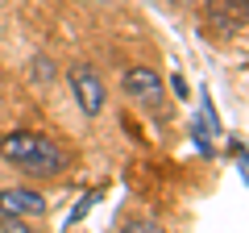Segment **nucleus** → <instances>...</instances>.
I'll return each mask as SVG.
<instances>
[{
	"instance_id": "nucleus-1",
	"label": "nucleus",
	"mask_w": 249,
	"mask_h": 233,
	"mask_svg": "<svg viewBox=\"0 0 249 233\" xmlns=\"http://www.w3.org/2000/svg\"><path fill=\"white\" fill-rule=\"evenodd\" d=\"M0 158L13 162L17 171L34 175V179H50V175H62L67 167V154H62L58 142H50L46 134H34V129H17L0 142Z\"/></svg>"
},
{
	"instance_id": "nucleus-2",
	"label": "nucleus",
	"mask_w": 249,
	"mask_h": 233,
	"mask_svg": "<svg viewBox=\"0 0 249 233\" xmlns=\"http://www.w3.org/2000/svg\"><path fill=\"white\" fill-rule=\"evenodd\" d=\"M67 79H71L75 100H79V108H83L88 116H100V113H104V83H100V75L91 71L88 63H75L71 71H67Z\"/></svg>"
},
{
	"instance_id": "nucleus-3",
	"label": "nucleus",
	"mask_w": 249,
	"mask_h": 233,
	"mask_svg": "<svg viewBox=\"0 0 249 233\" xmlns=\"http://www.w3.org/2000/svg\"><path fill=\"white\" fill-rule=\"evenodd\" d=\"M121 88L129 92L133 100H142V104H158V100L166 96L162 75L150 71V67H133V71H124V75H121Z\"/></svg>"
},
{
	"instance_id": "nucleus-4",
	"label": "nucleus",
	"mask_w": 249,
	"mask_h": 233,
	"mask_svg": "<svg viewBox=\"0 0 249 233\" xmlns=\"http://www.w3.org/2000/svg\"><path fill=\"white\" fill-rule=\"evenodd\" d=\"M46 200L34 188H4L0 192V216H42Z\"/></svg>"
},
{
	"instance_id": "nucleus-5",
	"label": "nucleus",
	"mask_w": 249,
	"mask_h": 233,
	"mask_svg": "<svg viewBox=\"0 0 249 233\" xmlns=\"http://www.w3.org/2000/svg\"><path fill=\"white\" fill-rule=\"evenodd\" d=\"M170 88H175V96H187V79L183 75H170Z\"/></svg>"
}]
</instances>
